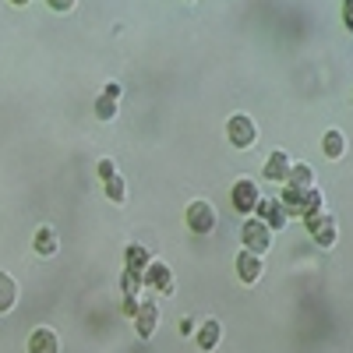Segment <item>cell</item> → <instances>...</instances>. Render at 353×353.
Returning a JSON list of instances; mask_svg holds the SVG:
<instances>
[{
	"label": "cell",
	"mask_w": 353,
	"mask_h": 353,
	"mask_svg": "<svg viewBox=\"0 0 353 353\" xmlns=\"http://www.w3.org/2000/svg\"><path fill=\"white\" fill-rule=\"evenodd\" d=\"M241 241H244V248H248V251L265 254V251L272 248V226H269V223H261L258 216H251V219L241 226Z\"/></svg>",
	"instance_id": "6da1fadb"
},
{
	"label": "cell",
	"mask_w": 353,
	"mask_h": 353,
	"mask_svg": "<svg viewBox=\"0 0 353 353\" xmlns=\"http://www.w3.org/2000/svg\"><path fill=\"white\" fill-rule=\"evenodd\" d=\"M226 138H230L233 149H251L254 138H258V128H254V121L248 113H233L226 121Z\"/></svg>",
	"instance_id": "7a4b0ae2"
},
{
	"label": "cell",
	"mask_w": 353,
	"mask_h": 353,
	"mask_svg": "<svg viewBox=\"0 0 353 353\" xmlns=\"http://www.w3.org/2000/svg\"><path fill=\"white\" fill-rule=\"evenodd\" d=\"M184 223H188L191 233H212L216 230V209H212V201H205V198L191 201L188 212H184Z\"/></svg>",
	"instance_id": "3957f363"
},
{
	"label": "cell",
	"mask_w": 353,
	"mask_h": 353,
	"mask_svg": "<svg viewBox=\"0 0 353 353\" xmlns=\"http://www.w3.org/2000/svg\"><path fill=\"white\" fill-rule=\"evenodd\" d=\"M307 219V233H311V241L318 248H332L336 237H339V226L329 212H314V216H304Z\"/></svg>",
	"instance_id": "277c9868"
},
{
	"label": "cell",
	"mask_w": 353,
	"mask_h": 353,
	"mask_svg": "<svg viewBox=\"0 0 353 353\" xmlns=\"http://www.w3.org/2000/svg\"><path fill=\"white\" fill-rule=\"evenodd\" d=\"M230 201H233V209H237V212H254L258 201H261L258 184L251 181V176H241V181L233 184V191H230Z\"/></svg>",
	"instance_id": "5b68a950"
},
{
	"label": "cell",
	"mask_w": 353,
	"mask_h": 353,
	"mask_svg": "<svg viewBox=\"0 0 353 353\" xmlns=\"http://www.w3.org/2000/svg\"><path fill=\"white\" fill-rule=\"evenodd\" d=\"M156 329H159V307H156L152 301H141L138 311H134V332H138L141 339H149Z\"/></svg>",
	"instance_id": "8992f818"
},
{
	"label": "cell",
	"mask_w": 353,
	"mask_h": 353,
	"mask_svg": "<svg viewBox=\"0 0 353 353\" xmlns=\"http://www.w3.org/2000/svg\"><path fill=\"white\" fill-rule=\"evenodd\" d=\"M261 272H265V261H261V254H254V251H241L237 254V276H241V283H258L261 279Z\"/></svg>",
	"instance_id": "52a82bcc"
},
{
	"label": "cell",
	"mask_w": 353,
	"mask_h": 353,
	"mask_svg": "<svg viewBox=\"0 0 353 353\" xmlns=\"http://www.w3.org/2000/svg\"><path fill=\"white\" fill-rule=\"evenodd\" d=\"M145 286L156 290V293H173V276L163 261H152L149 269H145Z\"/></svg>",
	"instance_id": "ba28073f"
},
{
	"label": "cell",
	"mask_w": 353,
	"mask_h": 353,
	"mask_svg": "<svg viewBox=\"0 0 353 353\" xmlns=\"http://www.w3.org/2000/svg\"><path fill=\"white\" fill-rule=\"evenodd\" d=\"M290 166H293V163H290V156H286L283 149H276V152H272L269 159H265V170H261V173L269 176V181H276V184H286V176H290Z\"/></svg>",
	"instance_id": "9c48e42d"
},
{
	"label": "cell",
	"mask_w": 353,
	"mask_h": 353,
	"mask_svg": "<svg viewBox=\"0 0 353 353\" xmlns=\"http://www.w3.org/2000/svg\"><path fill=\"white\" fill-rule=\"evenodd\" d=\"M304 201H307V188H293V184H283L279 205L286 209V216H304Z\"/></svg>",
	"instance_id": "30bf717a"
},
{
	"label": "cell",
	"mask_w": 353,
	"mask_h": 353,
	"mask_svg": "<svg viewBox=\"0 0 353 353\" xmlns=\"http://www.w3.org/2000/svg\"><path fill=\"white\" fill-rule=\"evenodd\" d=\"M28 353H61V339L53 329H32L28 336Z\"/></svg>",
	"instance_id": "8fae6325"
},
{
	"label": "cell",
	"mask_w": 353,
	"mask_h": 353,
	"mask_svg": "<svg viewBox=\"0 0 353 353\" xmlns=\"http://www.w3.org/2000/svg\"><path fill=\"white\" fill-rule=\"evenodd\" d=\"M254 212H258V219H261V223H269L272 230H279V226H283V223L290 219L283 205H279V201H269V198H261Z\"/></svg>",
	"instance_id": "7c38bea8"
},
{
	"label": "cell",
	"mask_w": 353,
	"mask_h": 353,
	"mask_svg": "<svg viewBox=\"0 0 353 353\" xmlns=\"http://www.w3.org/2000/svg\"><path fill=\"white\" fill-rule=\"evenodd\" d=\"M219 336H223V325H219L216 318H205L201 325H198V332H194V343L201 350H216L219 346Z\"/></svg>",
	"instance_id": "4fadbf2b"
},
{
	"label": "cell",
	"mask_w": 353,
	"mask_h": 353,
	"mask_svg": "<svg viewBox=\"0 0 353 353\" xmlns=\"http://www.w3.org/2000/svg\"><path fill=\"white\" fill-rule=\"evenodd\" d=\"M14 304H18V283H14V276L0 272V314H8Z\"/></svg>",
	"instance_id": "5bb4252c"
},
{
	"label": "cell",
	"mask_w": 353,
	"mask_h": 353,
	"mask_svg": "<svg viewBox=\"0 0 353 353\" xmlns=\"http://www.w3.org/2000/svg\"><path fill=\"white\" fill-rule=\"evenodd\" d=\"M321 152H325V159H343L346 152V134L343 131H325V138H321Z\"/></svg>",
	"instance_id": "9a60e30c"
},
{
	"label": "cell",
	"mask_w": 353,
	"mask_h": 353,
	"mask_svg": "<svg viewBox=\"0 0 353 353\" xmlns=\"http://www.w3.org/2000/svg\"><path fill=\"white\" fill-rule=\"evenodd\" d=\"M124 269H134V272H141L145 276V269L152 265V258H149V248H141V244H131L128 251H124Z\"/></svg>",
	"instance_id": "2e32d148"
},
{
	"label": "cell",
	"mask_w": 353,
	"mask_h": 353,
	"mask_svg": "<svg viewBox=\"0 0 353 353\" xmlns=\"http://www.w3.org/2000/svg\"><path fill=\"white\" fill-rule=\"evenodd\" d=\"M103 191H106V198H110L113 205H124V198H128V184H124V176H121V173H113L110 181H103Z\"/></svg>",
	"instance_id": "e0dca14e"
},
{
	"label": "cell",
	"mask_w": 353,
	"mask_h": 353,
	"mask_svg": "<svg viewBox=\"0 0 353 353\" xmlns=\"http://www.w3.org/2000/svg\"><path fill=\"white\" fill-rule=\"evenodd\" d=\"M32 248H36V254H53L57 251V233L50 226H39L36 237H32Z\"/></svg>",
	"instance_id": "ac0fdd59"
},
{
	"label": "cell",
	"mask_w": 353,
	"mask_h": 353,
	"mask_svg": "<svg viewBox=\"0 0 353 353\" xmlns=\"http://www.w3.org/2000/svg\"><path fill=\"white\" fill-rule=\"evenodd\" d=\"M286 184H293V188H314V184H311V166H307V163H293Z\"/></svg>",
	"instance_id": "d6986e66"
},
{
	"label": "cell",
	"mask_w": 353,
	"mask_h": 353,
	"mask_svg": "<svg viewBox=\"0 0 353 353\" xmlns=\"http://www.w3.org/2000/svg\"><path fill=\"white\" fill-rule=\"evenodd\" d=\"M141 286H145V276L134 269H124V297H138Z\"/></svg>",
	"instance_id": "ffe728a7"
},
{
	"label": "cell",
	"mask_w": 353,
	"mask_h": 353,
	"mask_svg": "<svg viewBox=\"0 0 353 353\" xmlns=\"http://www.w3.org/2000/svg\"><path fill=\"white\" fill-rule=\"evenodd\" d=\"M117 103H121V99H113V96H106V92H103V96L96 99V113L103 117V121H113V113H117Z\"/></svg>",
	"instance_id": "44dd1931"
},
{
	"label": "cell",
	"mask_w": 353,
	"mask_h": 353,
	"mask_svg": "<svg viewBox=\"0 0 353 353\" xmlns=\"http://www.w3.org/2000/svg\"><path fill=\"white\" fill-rule=\"evenodd\" d=\"M321 205H325V194H321L318 188H307V201H304V216H314V212H321Z\"/></svg>",
	"instance_id": "7402d4cb"
},
{
	"label": "cell",
	"mask_w": 353,
	"mask_h": 353,
	"mask_svg": "<svg viewBox=\"0 0 353 353\" xmlns=\"http://www.w3.org/2000/svg\"><path fill=\"white\" fill-rule=\"evenodd\" d=\"M50 4V11H61V14H68L71 8H74V0H46Z\"/></svg>",
	"instance_id": "603a6c76"
},
{
	"label": "cell",
	"mask_w": 353,
	"mask_h": 353,
	"mask_svg": "<svg viewBox=\"0 0 353 353\" xmlns=\"http://www.w3.org/2000/svg\"><path fill=\"white\" fill-rule=\"evenodd\" d=\"M343 25L353 32V0H343Z\"/></svg>",
	"instance_id": "cb8c5ba5"
},
{
	"label": "cell",
	"mask_w": 353,
	"mask_h": 353,
	"mask_svg": "<svg viewBox=\"0 0 353 353\" xmlns=\"http://www.w3.org/2000/svg\"><path fill=\"white\" fill-rule=\"evenodd\" d=\"M117 173V166H113V159H103L99 163V176H103V181H110V176Z\"/></svg>",
	"instance_id": "d4e9b609"
},
{
	"label": "cell",
	"mask_w": 353,
	"mask_h": 353,
	"mask_svg": "<svg viewBox=\"0 0 353 353\" xmlns=\"http://www.w3.org/2000/svg\"><path fill=\"white\" fill-rule=\"evenodd\" d=\"M106 96H113V99H121V85H117V81H110V85H106Z\"/></svg>",
	"instance_id": "484cf974"
},
{
	"label": "cell",
	"mask_w": 353,
	"mask_h": 353,
	"mask_svg": "<svg viewBox=\"0 0 353 353\" xmlns=\"http://www.w3.org/2000/svg\"><path fill=\"white\" fill-rule=\"evenodd\" d=\"M11 4H14V8H28V4H32V0H11Z\"/></svg>",
	"instance_id": "4316f807"
}]
</instances>
